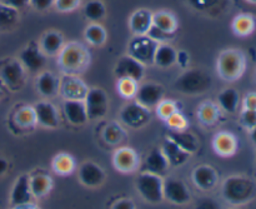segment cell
Returning a JSON list of instances; mask_svg holds the SVG:
<instances>
[{
	"label": "cell",
	"instance_id": "obj_20",
	"mask_svg": "<svg viewBox=\"0 0 256 209\" xmlns=\"http://www.w3.org/2000/svg\"><path fill=\"white\" fill-rule=\"evenodd\" d=\"M212 149H214L215 154L222 158L232 157L235 153L238 152V139L234 134L229 132L216 133L212 138Z\"/></svg>",
	"mask_w": 256,
	"mask_h": 209
},
{
	"label": "cell",
	"instance_id": "obj_50",
	"mask_svg": "<svg viewBox=\"0 0 256 209\" xmlns=\"http://www.w3.org/2000/svg\"><path fill=\"white\" fill-rule=\"evenodd\" d=\"M242 109L256 110V93H249L242 99Z\"/></svg>",
	"mask_w": 256,
	"mask_h": 209
},
{
	"label": "cell",
	"instance_id": "obj_54",
	"mask_svg": "<svg viewBox=\"0 0 256 209\" xmlns=\"http://www.w3.org/2000/svg\"><path fill=\"white\" fill-rule=\"evenodd\" d=\"M249 138H250V142L256 147V127L252 128V130H249Z\"/></svg>",
	"mask_w": 256,
	"mask_h": 209
},
{
	"label": "cell",
	"instance_id": "obj_45",
	"mask_svg": "<svg viewBox=\"0 0 256 209\" xmlns=\"http://www.w3.org/2000/svg\"><path fill=\"white\" fill-rule=\"evenodd\" d=\"M146 35L149 38H152V40H155L156 43H165L168 42V39H170V38L172 37V35L166 34L165 32L160 30L159 28H156L155 25H152V28H150Z\"/></svg>",
	"mask_w": 256,
	"mask_h": 209
},
{
	"label": "cell",
	"instance_id": "obj_12",
	"mask_svg": "<svg viewBox=\"0 0 256 209\" xmlns=\"http://www.w3.org/2000/svg\"><path fill=\"white\" fill-rule=\"evenodd\" d=\"M0 79L10 90H19L24 85L25 69L19 59H9L0 67Z\"/></svg>",
	"mask_w": 256,
	"mask_h": 209
},
{
	"label": "cell",
	"instance_id": "obj_43",
	"mask_svg": "<svg viewBox=\"0 0 256 209\" xmlns=\"http://www.w3.org/2000/svg\"><path fill=\"white\" fill-rule=\"evenodd\" d=\"M82 4V0H54V8L60 13H72Z\"/></svg>",
	"mask_w": 256,
	"mask_h": 209
},
{
	"label": "cell",
	"instance_id": "obj_8",
	"mask_svg": "<svg viewBox=\"0 0 256 209\" xmlns=\"http://www.w3.org/2000/svg\"><path fill=\"white\" fill-rule=\"evenodd\" d=\"M120 122L126 127L132 128V129H140L149 124L152 115H150V109L142 107L138 102L128 103L120 110Z\"/></svg>",
	"mask_w": 256,
	"mask_h": 209
},
{
	"label": "cell",
	"instance_id": "obj_51",
	"mask_svg": "<svg viewBox=\"0 0 256 209\" xmlns=\"http://www.w3.org/2000/svg\"><path fill=\"white\" fill-rule=\"evenodd\" d=\"M190 63V55L185 50H179L176 54V64L182 69H186Z\"/></svg>",
	"mask_w": 256,
	"mask_h": 209
},
{
	"label": "cell",
	"instance_id": "obj_14",
	"mask_svg": "<svg viewBox=\"0 0 256 209\" xmlns=\"http://www.w3.org/2000/svg\"><path fill=\"white\" fill-rule=\"evenodd\" d=\"M46 55L39 48V44L32 42L22 49L19 54V62L29 73H40L46 65Z\"/></svg>",
	"mask_w": 256,
	"mask_h": 209
},
{
	"label": "cell",
	"instance_id": "obj_1",
	"mask_svg": "<svg viewBox=\"0 0 256 209\" xmlns=\"http://www.w3.org/2000/svg\"><path fill=\"white\" fill-rule=\"evenodd\" d=\"M222 197L232 207L249 204L256 198V182L248 175H229L222 184Z\"/></svg>",
	"mask_w": 256,
	"mask_h": 209
},
{
	"label": "cell",
	"instance_id": "obj_33",
	"mask_svg": "<svg viewBox=\"0 0 256 209\" xmlns=\"http://www.w3.org/2000/svg\"><path fill=\"white\" fill-rule=\"evenodd\" d=\"M152 25L166 34L174 35L178 29V19L170 10H159L152 13Z\"/></svg>",
	"mask_w": 256,
	"mask_h": 209
},
{
	"label": "cell",
	"instance_id": "obj_4",
	"mask_svg": "<svg viewBox=\"0 0 256 209\" xmlns=\"http://www.w3.org/2000/svg\"><path fill=\"white\" fill-rule=\"evenodd\" d=\"M210 74L202 69H186L174 82V89L185 95H200L212 88Z\"/></svg>",
	"mask_w": 256,
	"mask_h": 209
},
{
	"label": "cell",
	"instance_id": "obj_16",
	"mask_svg": "<svg viewBox=\"0 0 256 209\" xmlns=\"http://www.w3.org/2000/svg\"><path fill=\"white\" fill-rule=\"evenodd\" d=\"M192 180L202 192H210L219 184V173L209 164H200L192 172Z\"/></svg>",
	"mask_w": 256,
	"mask_h": 209
},
{
	"label": "cell",
	"instance_id": "obj_2",
	"mask_svg": "<svg viewBox=\"0 0 256 209\" xmlns=\"http://www.w3.org/2000/svg\"><path fill=\"white\" fill-rule=\"evenodd\" d=\"M58 57V68L64 74L78 75L84 73L90 65V52L86 45L79 42L65 43Z\"/></svg>",
	"mask_w": 256,
	"mask_h": 209
},
{
	"label": "cell",
	"instance_id": "obj_7",
	"mask_svg": "<svg viewBox=\"0 0 256 209\" xmlns=\"http://www.w3.org/2000/svg\"><path fill=\"white\" fill-rule=\"evenodd\" d=\"M88 119H102L109 112V97L100 88H90L84 99Z\"/></svg>",
	"mask_w": 256,
	"mask_h": 209
},
{
	"label": "cell",
	"instance_id": "obj_29",
	"mask_svg": "<svg viewBox=\"0 0 256 209\" xmlns=\"http://www.w3.org/2000/svg\"><path fill=\"white\" fill-rule=\"evenodd\" d=\"M52 169L55 174L68 177L76 170V160L69 153L60 152L52 158Z\"/></svg>",
	"mask_w": 256,
	"mask_h": 209
},
{
	"label": "cell",
	"instance_id": "obj_55",
	"mask_svg": "<svg viewBox=\"0 0 256 209\" xmlns=\"http://www.w3.org/2000/svg\"><path fill=\"white\" fill-rule=\"evenodd\" d=\"M12 209H39L36 208L34 205V203H32V204H25V205H20V207H16V208H12Z\"/></svg>",
	"mask_w": 256,
	"mask_h": 209
},
{
	"label": "cell",
	"instance_id": "obj_36",
	"mask_svg": "<svg viewBox=\"0 0 256 209\" xmlns=\"http://www.w3.org/2000/svg\"><path fill=\"white\" fill-rule=\"evenodd\" d=\"M19 22V10L0 3V32H9Z\"/></svg>",
	"mask_w": 256,
	"mask_h": 209
},
{
	"label": "cell",
	"instance_id": "obj_5",
	"mask_svg": "<svg viewBox=\"0 0 256 209\" xmlns=\"http://www.w3.org/2000/svg\"><path fill=\"white\" fill-rule=\"evenodd\" d=\"M135 188L140 197L149 204L164 202V177L149 172H140L135 180Z\"/></svg>",
	"mask_w": 256,
	"mask_h": 209
},
{
	"label": "cell",
	"instance_id": "obj_57",
	"mask_svg": "<svg viewBox=\"0 0 256 209\" xmlns=\"http://www.w3.org/2000/svg\"><path fill=\"white\" fill-rule=\"evenodd\" d=\"M249 3H256V0H248Z\"/></svg>",
	"mask_w": 256,
	"mask_h": 209
},
{
	"label": "cell",
	"instance_id": "obj_13",
	"mask_svg": "<svg viewBox=\"0 0 256 209\" xmlns=\"http://www.w3.org/2000/svg\"><path fill=\"white\" fill-rule=\"evenodd\" d=\"M89 89L78 75L64 74L60 78L59 94L66 100H84Z\"/></svg>",
	"mask_w": 256,
	"mask_h": 209
},
{
	"label": "cell",
	"instance_id": "obj_53",
	"mask_svg": "<svg viewBox=\"0 0 256 209\" xmlns=\"http://www.w3.org/2000/svg\"><path fill=\"white\" fill-rule=\"evenodd\" d=\"M8 170H9V162L5 158L0 157V177L6 174Z\"/></svg>",
	"mask_w": 256,
	"mask_h": 209
},
{
	"label": "cell",
	"instance_id": "obj_42",
	"mask_svg": "<svg viewBox=\"0 0 256 209\" xmlns=\"http://www.w3.org/2000/svg\"><path fill=\"white\" fill-rule=\"evenodd\" d=\"M165 123L170 128V130H185L189 127V122L184 117V114H182L180 112L174 113L172 117L165 120Z\"/></svg>",
	"mask_w": 256,
	"mask_h": 209
},
{
	"label": "cell",
	"instance_id": "obj_25",
	"mask_svg": "<svg viewBox=\"0 0 256 209\" xmlns=\"http://www.w3.org/2000/svg\"><path fill=\"white\" fill-rule=\"evenodd\" d=\"M160 149H162V153H164L165 158H166L170 167H175V168L182 167V165L189 160V158L192 157V154L185 152L184 149H182L179 145L175 144L172 140H170L169 138L166 137H165Z\"/></svg>",
	"mask_w": 256,
	"mask_h": 209
},
{
	"label": "cell",
	"instance_id": "obj_41",
	"mask_svg": "<svg viewBox=\"0 0 256 209\" xmlns=\"http://www.w3.org/2000/svg\"><path fill=\"white\" fill-rule=\"evenodd\" d=\"M155 109H156L158 117H159L162 120H164V122L168 119V118L172 117L174 113L179 112L176 103L172 99H162V102L155 107Z\"/></svg>",
	"mask_w": 256,
	"mask_h": 209
},
{
	"label": "cell",
	"instance_id": "obj_38",
	"mask_svg": "<svg viewBox=\"0 0 256 209\" xmlns=\"http://www.w3.org/2000/svg\"><path fill=\"white\" fill-rule=\"evenodd\" d=\"M255 29V20L252 15L240 14L232 20V30L239 37H248Z\"/></svg>",
	"mask_w": 256,
	"mask_h": 209
},
{
	"label": "cell",
	"instance_id": "obj_56",
	"mask_svg": "<svg viewBox=\"0 0 256 209\" xmlns=\"http://www.w3.org/2000/svg\"><path fill=\"white\" fill-rule=\"evenodd\" d=\"M2 97H4V92H2V90L0 89V99H2Z\"/></svg>",
	"mask_w": 256,
	"mask_h": 209
},
{
	"label": "cell",
	"instance_id": "obj_58",
	"mask_svg": "<svg viewBox=\"0 0 256 209\" xmlns=\"http://www.w3.org/2000/svg\"><path fill=\"white\" fill-rule=\"evenodd\" d=\"M229 209H239L238 207H232V208H229Z\"/></svg>",
	"mask_w": 256,
	"mask_h": 209
},
{
	"label": "cell",
	"instance_id": "obj_11",
	"mask_svg": "<svg viewBox=\"0 0 256 209\" xmlns=\"http://www.w3.org/2000/svg\"><path fill=\"white\" fill-rule=\"evenodd\" d=\"M112 165L122 174H132L142 167V160L135 149L130 147H120L112 154Z\"/></svg>",
	"mask_w": 256,
	"mask_h": 209
},
{
	"label": "cell",
	"instance_id": "obj_46",
	"mask_svg": "<svg viewBox=\"0 0 256 209\" xmlns=\"http://www.w3.org/2000/svg\"><path fill=\"white\" fill-rule=\"evenodd\" d=\"M194 209H222V205L219 204V202H216L214 198L206 197L200 199L199 202L196 203V205H195Z\"/></svg>",
	"mask_w": 256,
	"mask_h": 209
},
{
	"label": "cell",
	"instance_id": "obj_24",
	"mask_svg": "<svg viewBox=\"0 0 256 209\" xmlns=\"http://www.w3.org/2000/svg\"><path fill=\"white\" fill-rule=\"evenodd\" d=\"M64 45V35L58 30H46L39 40V48L46 57H56Z\"/></svg>",
	"mask_w": 256,
	"mask_h": 209
},
{
	"label": "cell",
	"instance_id": "obj_26",
	"mask_svg": "<svg viewBox=\"0 0 256 209\" xmlns=\"http://www.w3.org/2000/svg\"><path fill=\"white\" fill-rule=\"evenodd\" d=\"M29 184L32 194L34 199H42L50 194L54 187L52 178L46 173L36 172L34 174H29Z\"/></svg>",
	"mask_w": 256,
	"mask_h": 209
},
{
	"label": "cell",
	"instance_id": "obj_47",
	"mask_svg": "<svg viewBox=\"0 0 256 209\" xmlns=\"http://www.w3.org/2000/svg\"><path fill=\"white\" fill-rule=\"evenodd\" d=\"M188 2L195 9L200 10V12H205V10L214 7L218 3V0H188Z\"/></svg>",
	"mask_w": 256,
	"mask_h": 209
},
{
	"label": "cell",
	"instance_id": "obj_32",
	"mask_svg": "<svg viewBox=\"0 0 256 209\" xmlns=\"http://www.w3.org/2000/svg\"><path fill=\"white\" fill-rule=\"evenodd\" d=\"M220 108L218 104L212 103V100H205L202 104L198 107V119L200 120L202 125L205 127H212V125L216 124L218 120L220 119Z\"/></svg>",
	"mask_w": 256,
	"mask_h": 209
},
{
	"label": "cell",
	"instance_id": "obj_31",
	"mask_svg": "<svg viewBox=\"0 0 256 209\" xmlns=\"http://www.w3.org/2000/svg\"><path fill=\"white\" fill-rule=\"evenodd\" d=\"M178 50L169 43H159L154 55V64L159 68H170L176 64Z\"/></svg>",
	"mask_w": 256,
	"mask_h": 209
},
{
	"label": "cell",
	"instance_id": "obj_10",
	"mask_svg": "<svg viewBox=\"0 0 256 209\" xmlns=\"http://www.w3.org/2000/svg\"><path fill=\"white\" fill-rule=\"evenodd\" d=\"M78 178L82 185L90 189H96L105 183L106 173L98 163L92 160H85L78 168Z\"/></svg>",
	"mask_w": 256,
	"mask_h": 209
},
{
	"label": "cell",
	"instance_id": "obj_9",
	"mask_svg": "<svg viewBox=\"0 0 256 209\" xmlns=\"http://www.w3.org/2000/svg\"><path fill=\"white\" fill-rule=\"evenodd\" d=\"M164 200L175 205H186L192 202V193L182 179L166 177L164 178Z\"/></svg>",
	"mask_w": 256,
	"mask_h": 209
},
{
	"label": "cell",
	"instance_id": "obj_59",
	"mask_svg": "<svg viewBox=\"0 0 256 209\" xmlns=\"http://www.w3.org/2000/svg\"><path fill=\"white\" fill-rule=\"evenodd\" d=\"M255 82H256V72H255Z\"/></svg>",
	"mask_w": 256,
	"mask_h": 209
},
{
	"label": "cell",
	"instance_id": "obj_37",
	"mask_svg": "<svg viewBox=\"0 0 256 209\" xmlns=\"http://www.w3.org/2000/svg\"><path fill=\"white\" fill-rule=\"evenodd\" d=\"M84 17L92 23H99L106 15V7L102 0H89L84 5Z\"/></svg>",
	"mask_w": 256,
	"mask_h": 209
},
{
	"label": "cell",
	"instance_id": "obj_49",
	"mask_svg": "<svg viewBox=\"0 0 256 209\" xmlns=\"http://www.w3.org/2000/svg\"><path fill=\"white\" fill-rule=\"evenodd\" d=\"M38 12H45L54 7V0H30V4Z\"/></svg>",
	"mask_w": 256,
	"mask_h": 209
},
{
	"label": "cell",
	"instance_id": "obj_30",
	"mask_svg": "<svg viewBox=\"0 0 256 209\" xmlns=\"http://www.w3.org/2000/svg\"><path fill=\"white\" fill-rule=\"evenodd\" d=\"M216 104L220 108V110L225 113L232 114L238 110L240 104V94L234 88H225L218 94Z\"/></svg>",
	"mask_w": 256,
	"mask_h": 209
},
{
	"label": "cell",
	"instance_id": "obj_48",
	"mask_svg": "<svg viewBox=\"0 0 256 209\" xmlns=\"http://www.w3.org/2000/svg\"><path fill=\"white\" fill-rule=\"evenodd\" d=\"M112 209H136V204L132 198H120L112 203Z\"/></svg>",
	"mask_w": 256,
	"mask_h": 209
},
{
	"label": "cell",
	"instance_id": "obj_34",
	"mask_svg": "<svg viewBox=\"0 0 256 209\" xmlns=\"http://www.w3.org/2000/svg\"><path fill=\"white\" fill-rule=\"evenodd\" d=\"M85 42L92 47H102L108 39V33L105 28L99 23H90L84 29Z\"/></svg>",
	"mask_w": 256,
	"mask_h": 209
},
{
	"label": "cell",
	"instance_id": "obj_19",
	"mask_svg": "<svg viewBox=\"0 0 256 209\" xmlns=\"http://www.w3.org/2000/svg\"><path fill=\"white\" fill-rule=\"evenodd\" d=\"M32 107H34L35 115H36L38 124L48 128V129H55V128L59 127V112H58L56 107L52 102L42 100V102L36 103Z\"/></svg>",
	"mask_w": 256,
	"mask_h": 209
},
{
	"label": "cell",
	"instance_id": "obj_35",
	"mask_svg": "<svg viewBox=\"0 0 256 209\" xmlns=\"http://www.w3.org/2000/svg\"><path fill=\"white\" fill-rule=\"evenodd\" d=\"M14 122L22 129H30V128L35 127L38 123L34 107H32V105H24V107L19 108L14 115Z\"/></svg>",
	"mask_w": 256,
	"mask_h": 209
},
{
	"label": "cell",
	"instance_id": "obj_21",
	"mask_svg": "<svg viewBox=\"0 0 256 209\" xmlns=\"http://www.w3.org/2000/svg\"><path fill=\"white\" fill-rule=\"evenodd\" d=\"M35 87H36L38 93L42 97L52 99L59 94L60 78H58L49 70H42L38 74L36 80H35Z\"/></svg>",
	"mask_w": 256,
	"mask_h": 209
},
{
	"label": "cell",
	"instance_id": "obj_18",
	"mask_svg": "<svg viewBox=\"0 0 256 209\" xmlns=\"http://www.w3.org/2000/svg\"><path fill=\"white\" fill-rule=\"evenodd\" d=\"M32 200H34V197H32V190H30L29 174H26V173L20 174L15 179L12 192H10V205H12V208H16L20 205L32 204V203H34Z\"/></svg>",
	"mask_w": 256,
	"mask_h": 209
},
{
	"label": "cell",
	"instance_id": "obj_3",
	"mask_svg": "<svg viewBox=\"0 0 256 209\" xmlns=\"http://www.w3.org/2000/svg\"><path fill=\"white\" fill-rule=\"evenodd\" d=\"M246 68V59L242 50L225 49L216 60V72L225 82H235L242 77Z\"/></svg>",
	"mask_w": 256,
	"mask_h": 209
},
{
	"label": "cell",
	"instance_id": "obj_22",
	"mask_svg": "<svg viewBox=\"0 0 256 209\" xmlns=\"http://www.w3.org/2000/svg\"><path fill=\"white\" fill-rule=\"evenodd\" d=\"M170 165L162 150L160 148H154V149L150 150V153L142 162V167H140V169H142L140 172L154 173V174L160 175V177H164Z\"/></svg>",
	"mask_w": 256,
	"mask_h": 209
},
{
	"label": "cell",
	"instance_id": "obj_15",
	"mask_svg": "<svg viewBox=\"0 0 256 209\" xmlns=\"http://www.w3.org/2000/svg\"><path fill=\"white\" fill-rule=\"evenodd\" d=\"M164 95L165 90L162 84L154 82H146L138 87L135 102H138L142 107L148 108V109H152L164 99Z\"/></svg>",
	"mask_w": 256,
	"mask_h": 209
},
{
	"label": "cell",
	"instance_id": "obj_28",
	"mask_svg": "<svg viewBox=\"0 0 256 209\" xmlns=\"http://www.w3.org/2000/svg\"><path fill=\"white\" fill-rule=\"evenodd\" d=\"M152 25V13L149 9H138L130 15L129 29L134 35H146Z\"/></svg>",
	"mask_w": 256,
	"mask_h": 209
},
{
	"label": "cell",
	"instance_id": "obj_40",
	"mask_svg": "<svg viewBox=\"0 0 256 209\" xmlns=\"http://www.w3.org/2000/svg\"><path fill=\"white\" fill-rule=\"evenodd\" d=\"M138 87H139L138 82H135L134 79H130V78H120L116 82L118 93L124 99L135 98L138 92Z\"/></svg>",
	"mask_w": 256,
	"mask_h": 209
},
{
	"label": "cell",
	"instance_id": "obj_23",
	"mask_svg": "<svg viewBox=\"0 0 256 209\" xmlns=\"http://www.w3.org/2000/svg\"><path fill=\"white\" fill-rule=\"evenodd\" d=\"M62 112L68 122L75 127L86 124L88 114L86 108H85L84 100H66L64 99L62 103Z\"/></svg>",
	"mask_w": 256,
	"mask_h": 209
},
{
	"label": "cell",
	"instance_id": "obj_6",
	"mask_svg": "<svg viewBox=\"0 0 256 209\" xmlns=\"http://www.w3.org/2000/svg\"><path fill=\"white\" fill-rule=\"evenodd\" d=\"M159 43L148 35H135L128 44V54L144 65L154 64V55Z\"/></svg>",
	"mask_w": 256,
	"mask_h": 209
},
{
	"label": "cell",
	"instance_id": "obj_17",
	"mask_svg": "<svg viewBox=\"0 0 256 209\" xmlns=\"http://www.w3.org/2000/svg\"><path fill=\"white\" fill-rule=\"evenodd\" d=\"M114 74L116 79L130 78V79H134L135 82H140L145 75V65L130 57L129 54L122 55L115 64Z\"/></svg>",
	"mask_w": 256,
	"mask_h": 209
},
{
	"label": "cell",
	"instance_id": "obj_27",
	"mask_svg": "<svg viewBox=\"0 0 256 209\" xmlns=\"http://www.w3.org/2000/svg\"><path fill=\"white\" fill-rule=\"evenodd\" d=\"M166 138H169V139L172 140L175 144H178L182 149H184L185 152H188L192 155L194 154V153H196L200 148L199 138H198L194 133L188 132V129L170 130L166 134Z\"/></svg>",
	"mask_w": 256,
	"mask_h": 209
},
{
	"label": "cell",
	"instance_id": "obj_44",
	"mask_svg": "<svg viewBox=\"0 0 256 209\" xmlns=\"http://www.w3.org/2000/svg\"><path fill=\"white\" fill-rule=\"evenodd\" d=\"M240 124L246 130H252L256 127V110L242 109L240 113Z\"/></svg>",
	"mask_w": 256,
	"mask_h": 209
},
{
	"label": "cell",
	"instance_id": "obj_39",
	"mask_svg": "<svg viewBox=\"0 0 256 209\" xmlns=\"http://www.w3.org/2000/svg\"><path fill=\"white\" fill-rule=\"evenodd\" d=\"M102 139L110 145H116L125 139V130L118 123L112 122L106 124L102 130Z\"/></svg>",
	"mask_w": 256,
	"mask_h": 209
},
{
	"label": "cell",
	"instance_id": "obj_52",
	"mask_svg": "<svg viewBox=\"0 0 256 209\" xmlns=\"http://www.w3.org/2000/svg\"><path fill=\"white\" fill-rule=\"evenodd\" d=\"M2 4L14 8V9L20 10V9H24L25 7H28V5L30 4V0H2Z\"/></svg>",
	"mask_w": 256,
	"mask_h": 209
}]
</instances>
